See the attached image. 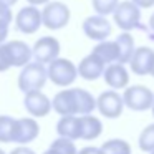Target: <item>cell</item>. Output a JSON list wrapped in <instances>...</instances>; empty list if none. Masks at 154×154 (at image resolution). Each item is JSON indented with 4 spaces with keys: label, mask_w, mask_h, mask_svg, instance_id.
<instances>
[{
    "label": "cell",
    "mask_w": 154,
    "mask_h": 154,
    "mask_svg": "<svg viewBox=\"0 0 154 154\" xmlns=\"http://www.w3.org/2000/svg\"><path fill=\"white\" fill-rule=\"evenodd\" d=\"M50 149H53L58 154H76L78 152L76 146H75V141L68 139V137H61V136L50 144Z\"/></svg>",
    "instance_id": "obj_24"
},
{
    "label": "cell",
    "mask_w": 154,
    "mask_h": 154,
    "mask_svg": "<svg viewBox=\"0 0 154 154\" xmlns=\"http://www.w3.org/2000/svg\"><path fill=\"white\" fill-rule=\"evenodd\" d=\"M103 154H131V144L124 139H108L101 144Z\"/></svg>",
    "instance_id": "obj_22"
},
{
    "label": "cell",
    "mask_w": 154,
    "mask_h": 154,
    "mask_svg": "<svg viewBox=\"0 0 154 154\" xmlns=\"http://www.w3.org/2000/svg\"><path fill=\"white\" fill-rule=\"evenodd\" d=\"M12 22H14V14L10 7L0 2V28H8Z\"/></svg>",
    "instance_id": "obj_28"
},
{
    "label": "cell",
    "mask_w": 154,
    "mask_h": 154,
    "mask_svg": "<svg viewBox=\"0 0 154 154\" xmlns=\"http://www.w3.org/2000/svg\"><path fill=\"white\" fill-rule=\"evenodd\" d=\"M151 109H152V116H154V103H152V106H151Z\"/></svg>",
    "instance_id": "obj_38"
},
{
    "label": "cell",
    "mask_w": 154,
    "mask_h": 154,
    "mask_svg": "<svg viewBox=\"0 0 154 154\" xmlns=\"http://www.w3.org/2000/svg\"><path fill=\"white\" fill-rule=\"evenodd\" d=\"M48 80L47 68L40 61H28L22 66V71L18 75V88L23 93L35 90H42Z\"/></svg>",
    "instance_id": "obj_1"
},
{
    "label": "cell",
    "mask_w": 154,
    "mask_h": 154,
    "mask_svg": "<svg viewBox=\"0 0 154 154\" xmlns=\"http://www.w3.org/2000/svg\"><path fill=\"white\" fill-rule=\"evenodd\" d=\"M149 28L154 32V14L151 15V18H149Z\"/></svg>",
    "instance_id": "obj_35"
},
{
    "label": "cell",
    "mask_w": 154,
    "mask_h": 154,
    "mask_svg": "<svg viewBox=\"0 0 154 154\" xmlns=\"http://www.w3.org/2000/svg\"><path fill=\"white\" fill-rule=\"evenodd\" d=\"M15 118L8 114H0V143H12Z\"/></svg>",
    "instance_id": "obj_23"
},
{
    "label": "cell",
    "mask_w": 154,
    "mask_h": 154,
    "mask_svg": "<svg viewBox=\"0 0 154 154\" xmlns=\"http://www.w3.org/2000/svg\"><path fill=\"white\" fill-rule=\"evenodd\" d=\"M8 37V28H0V45L4 43Z\"/></svg>",
    "instance_id": "obj_32"
},
{
    "label": "cell",
    "mask_w": 154,
    "mask_h": 154,
    "mask_svg": "<svg viewBox=\"0 0 154 154\" xmlns=\"http://www.w3.org/2000/svg\"><path fill=\"white\" fill-rule=\"evenodd\" d=\"M23 106L27 113H30L33 118H45L51 111V100L45 93H42V90L28 91L25 93Z\"/></svg>",
    "instance_id": "obj_10"
},
{
    "label": "cell",
    "mask_w": 154,
    "mask_h": 154,
    "mask_svg": "<svg viewBox=\"0 0 154 154\" xmlns=\"http://www.w3.org/2000/svg\"><path fill=\"white\" fill-rule=\"evenodd\" d=\"M60 42L55 37H42L35 42L32 53H33L35 61H40L43 65H48L50 61H53L55 58L60 57Z\"/></svg>",
    "instance_id": "obj_8"
},
{
    "label": "cell",
    "mask_w": 154,
    "mask_h": 154,
    "mask_svg": "<svg viewBox=\"0 0 154 154\" xmlns=\"http://www.w3.org/2000/svg\"><path fill=\"white\" fill-rule=\"evenodd\" d=\"M149 75H152V76H154V63H152V68H151V73Z\"/></svg>",
    "instance_id": "obj_37"
},
{
    "label": "cell",
    "mask_w": 154,
    "mask_h": 154,
    "mask_svg": "<svg viewBox=\"0 0 154 154\" xmlns=\"http://www.w3.org/2000/svg\"><path fill=\"white\" fill-rule=\"evenodd\" d=\"M83 32L90 40L94 42H101L106 40L108 37L113 32V27H111L109 20H108L104 15H91L86 20L83 22Z\"/></svg>",
    "instance_id": "obj_9"
},
{
    "label": "cell",
    "mask_w": 154,
    "mask_h": 154,
    "mask_svg": "<svg viewBox=\"0 0 154 154\" xmlns=\"http://www.w3.org/2000/svg\"><path fill=\"white\" fill-rule=\"evenodd\" d=\"M131 2H134L139 8H151V7H154V0H131Z\"/></svg>",
    "instance_id": "obj_31"
},
{
    "label": "cell",
    "mask_w": 154,
    "mask_h": 154,
    "mask_svg": "<svg viewBox=\"0 0 154 154\" xmlns=\"http://www.w3.org/2000/svg\"><path fill=\"white\" fill-rule=\"evenodd\" d=\"M43 154H58V152H55V151L53 149H48V151H45V152Z\"/></svg>",
    "instance_id": "obj_36"
},
{
    "label": "cell",
    "mask_w": 154,
    "mask_h": 154,
    "mask_svg": "<svg viewBox=\"0 0 154 154\" xmlns=\"http://www.w3.org/2000/svg\"><path fill=\"white\" fill-rule=\"evenodd\" d=\"M149 154H154V151H151V152H149Z\"/></svg>",
    "instance_id": "obj_40"
},
{
    "label": "cell",
    "mask_w": 154,
    "mask_h": 154,
    "mask_svg": "<svg viewBox=\"0 0 154 154\" xmlns=\"http://www.w3.org/2000/svg\"><path fill=\"white\" fill-rule=\"evenodd\" d=\"M2 4H5V5H8V7H12V5H15L18 2V0H0Z\"/></svg>",
    "instance_id": "obj_34"
},
{
    "label": "cell",
    "mask_w": 154,
    "mask_h": 154,
    "mask_svg": "<svg viewBox=\"0 0 154 154\" xmlns=\"http://www.w3.org/2000/svg\"><path fill=\"white\" fill-rule=\"evenodd\" d=\"M114 23L121 28L123 32H131L136 28H146L141 25V8L137 7L134 2L126 0V2H119L113 12Z\"/></svg>",
    "instance_id": "obj_3"
},
{
    "label": "cell",
    "mask_w": 154,
    "mask_h": 154,
    "mask_svg": "<svg viewBox=\"0 0 154 154\" xmlns=\"http://www.w3.org/2000/svg\"><path fill=\"white\" fill-rule=\"evenodd\" d=\"M76 93V104H78V116L81 114H91L96 109V98L90 91L83 90V88H75Z\"/></svg>",
    "instance_id": "obj_21"
},
{
    "label": "cell",
    "mask_w": 154,
    "mask_h": 154,
    "mask_svg": "<svg viewBox=\"0 0 154 154\" xmlns=\"http://www.w3.org/2000/svg\"><path fill=\"white\" fill-rule=\"evenodd\" d=\"M103 78L111 90H124L129 85V71L124 68L123 63H118V61L104 66Z\"/></svg>",
    "instance_id": "obj_13"
},
{
    "label": "cell",
    "mask_w": 154,
    "mask_h": 154,
    "mask_svg": "<svg viewBox=\"0 0 154 154\" xmlns=\"http://www.w3.org/2000/svg\"><path fill=\"white\" fill-rule=\"evenodd\" d=\"M38 134H40V126L33 118H20V119H15L12 143L28 144L37 139Z\"/></svg>",
    "instance_id": "obj_11"
},
{
    "label": "cell",
    "mask_w": 154,
    "mask_h": 154,
    "mask_svg": "<svg viewBox=\"0 0 154 154\" xmlns=\"http://www.w3.org/2000/svg\"><path fill=\"white\" fill-rule=\"evenodd\" d=\"M57 133L61 137H68V139H80L81 136V123L78 114H66L61 116V119L57 123Z\"/></svg>",
    "instance_id": "obj_16"
},
{
    "label": "cell",
    "mask_w": 154,
    "mask_h": 154,
    "mask_svg": "<svg viewBox=\"0 0 154 154\" xmlns=\"http://www.w3.org/2000/svg\"><path fill=\"white\" fill-rule=\"evenodd\" d=\"M51 108L55 113L60 116H66V114H78V104H76V93L75 88H66V90L60 91L55 94L53 101H51Z\"/></svg>",
    "instance_id": "obj_14"
},
{
    "label": "cell",
    "mask_w": 154,
    "mask_h": 154,
    "mask_svg": "<svg viewBox=\"0 0 154 154\" xmlns=\"http://www.w3.org/2000/svg\"><path fill=\"white\" fill-rule=\"evenodd\" d=\"M123 103L133 111H146L154 103V93L143 85L126 86L123 93Z\"/></svg>",
    "instance_id": "obj_5"
},
{
    "label": "cell",
    "mask_w": 154,
    "mask_h": 154,
    "mask_svg": "<svg viewBox=\"0 0 154 154\" xmlns=\"http://www.w3.org/2000/svg\"><path fill=\"white\" fill-rule=\"evenodd\" d=\"M0 154H5V151H4V149H0Z\"/></svg>",
    "instance_id": "obj_39"
},
{
    "label": "cell",
    "mask_w": 154,
    "mask_h": 154,
    "mask_svg": "<svg viewBox=\"0 0 154 154\" xmlns=\"http://www.w3.org/2000/svg\"><path fill=\"white\" fill-rule=\"evenodd\" d=\"M10 154H37V152H35L33 149H30V147H27L25 144H20V146L15 147Z\"/></svg>",
    "instance_id": "obj_30"
},
{
    "label": "cell",
    "mask_w": 154,
    "mask_h": 154,
    "mask_svg": "<svg viewBox=\"0 0 154 154\" xmlns=\"http://www.w3.org/2000/svg\"><path fill=\"white\" fill-rule=\"evenodd\" d=\"M104 65H109L118 61V57H119V51H118V45L116 42H111V40H101L96 47L93 48V51Z\"/></svg>",
    "instance_id": "obj_20"
},
{
    "label": "cell",
    "mask_w": 154,
    "mask_h": 154,
    "mask_svg": "<svg viewBox=\"0 0 154 154\" xmlns=\"http://www.w3.org/2000/svg\"><path fill=\"white\" fill-rule=\"evenodd\" d=\"M81 123V136L80 139L85 141H93L101 136L103 133V123L93 114H81L80 116Z\"/></svg>",
    "instance_id": "obj_18"
},
{
    "label": "cell",
    "mask_w": 154,
    "mask_h": 154,
    "mask_svg": "<svg viewBox=\"0 0 154 154\" xmlns=\"http://www.w3.org/2000/svg\"><path fill=\"white\" fill-rule=\"evenodd\" d=\"M8 68H12V55L8 50V45L4 42L0 45V73L7 71Z\"/></svg>",
    "instance_id": "obj_27"
},
{
    "label": "cell",
    "mask_w": 154,
    "mask_h": 154,
    "mask_svg": "<svg viewBox=\"0 0 154 154\" xmlns=\"http://www.w3.org/2000/svg\"><path fill=\"white\" fill-rule=\"evenodd\" d=\"M7 45H8V50H10V55H12V66L14 68H22L28 61H32L33 53H32V48L25 42L14 40V42H7Z\"/></svg>",
    "instance_id": "obj_17"
},
{
    "label": "cell",
    "mask_w": 154,
    "mask_h": 154,
    "mask_svg": "<svg viewBox=\"0 0 154 154\" xmlns=\"http://www.w3.org/2000/svg\"><path fill=\"white\" fill-rule=\"evenodd\" d=\"M96 108L104 118L108 119H116L123 114V94H119L116 90H108L103 91L96 98Z\"/></svg>",
    "instance_id": "obj_6"
},
{
    "label": "cell",
    "mask_w": 154,
    "mask_h": 154,
    "mask_svg": "<svg viewBox=\"0 0 154 154\" xmlns=\"http://www.w3.org/2000/svg\"><path fill=\"white\" fill-rule=\"evenodd\" d=\"M27 2H28L30 5H35V7H37V5H45V4H48L50 0H27Z\"/></svg>",
    "instance_id": "obj_33"
},
{
    "label": "cell",
    "mask_w": 154,
    "mask_h": 154,
    "mask_svg": "<svg viewBox=\"0 0 154 154\" xmlns=\"http://www.w3.org/2000/svg\"><path fill=\"white\" fill-rule=\"evenodd\" d=\"M116 45H118V51H119V57H118V63H129L131 57H133L134 50H136V47H134V38L133 35L129 33V32H123V33L118 35L116 40Z\"/></svg>",
    "instance_id": "obj_19"
},
{
    "label": "cell",
    "mask_w": 154,
    "mask_h": 154,
    "mask_svg": "<svg viewBox=\"0 0 154 154\" xmlns=\"http://www.w3.org/2000/svg\"><path fill=\"white\" fill-rule=\"evenodd\" d=\"M47 75H48V80L53 85L61 86V88H68L70 85H73L76 81L78 70H76V65L71 60L58 57L48 63Z\"/></svg>",
    "instance_id": "obj_2"
},
{
    "label": "cell",
    "mask_w": 154,
    "mask_h": 154,
    "mask_svg": "<svg viewBox=\"0 0 154 154\" xmlns=\"http://www.w3.org/2000/svg\"><path fill=\"white\" fill-rule=\"evenodd\" d=\"M76 154H103V152H101V147L86 146V147H83V149H80Z\"/></svg>",
    "instance_id": "obj_29"
},
{
    "label": "cell",
    "mask_w": 154,
    "mask_h": 154,
    "mask_svg": "<svg viewBox=\"0 0 154 154\" xmlns=\"http://www.w3.org/2000/svg\"><path fill=\"white\" fill-rule=\"evenodd\" d=\"M106 65L100 60L94 53H90L80 61V65L76 66L78 70V76H81L86 81H94L98 78L103 76V71Z\"/></svg>",
    "instance_id": "obj_15"
},
{
    "label": "cell",
    "mask_w": 154,
    "mask_h": 154,
    "mask_svg": "<svg viewBox=\"0 0 154 154\" xmlns=\"http://www.w3.org/2000/svg\"><path fill=\"white\" fill-rule=\"evenodd\" d=\"M118 4H119V0H91V5L96 10V14L104 15V17L113 14Z\"/></svg>",
    "instance_id": "obj_26"
},
{
    "label": "cell",
    "mask_w": 154,
    "mask_h": 154,
    "mask_svg": "<svg viewBox=\"0 0 154 154\" xmlns=\"http://www.w3.org/2000/svg\"><path fill=\"white\" fill-rule=\"evenodd\" d=\"M137 144H139L141 151H144V152L154 151V124H149L141 131Z\"/></svg>",
    "instance_id": "obj_25"
},
{
    "label": "cell",
    "mask_w": 154,
    "mask_h": 154,
    "mask_svg": "<svg viewBox=\"0 0 154 154\" xmlns=\"http://www.w3.org/2000/svg\"><path fill=\"white\" fill-rule=\"evenodd\" d=\"M154 63V50L151 47H139L134 50L133 57L129 60L131 71L137 76H146L151 73V68Z\"/></svg>",
    "instance_id": "obj_12"
},
{
    "label": "cell",
    "mask_w": 154,
    "mask_h": 154,
    "mask_svg": "<svg viewBox=\"0 0 154 154\" xmlns=\"http://www.w3.org/2000/svg\"><path fill=\"white\" fill-rule=\"evenodd\" d=\"M42 25H43L42 12L35 5H27V7L20 8L18 14L15 15V27H17L18 32H22L25 35H32L35 32H38Z\"/></svg>",
    "instance_id": "obj_7"
},
{
    "label": "cell",
    "mask_w": 154,
    "mask_h": 154,
    "mask_svg": "<svg viewBox=\"0 0 154 154\" xmlns=\"http://www.w3.org/2000/svg\"><path fill=\"white\" fill-rule=\"evenodd\" d=\"M70 8L61 2H48L42 10V22L48 30H61L70 22Z\"/></svg>",
    "instance_id": "obj_4"
}]
</instances>
